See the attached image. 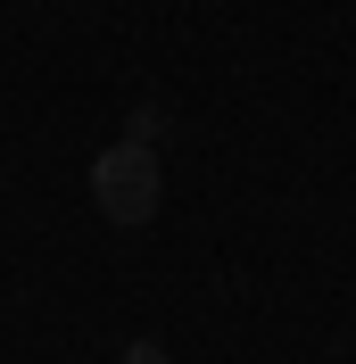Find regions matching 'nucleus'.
<instances>
[{
    "instance_id": "obj_1",
    "label": "nucleus",
    "mask_w": 356,
    "mask_h": 364,
    "mask_svg": "<svg viewBox=\"0 0 356 364\" xmlns=\"http://www.w3.org/2000/svg\"><path fill=\"white\" fill-rule=\"evenodd\" d=\"M157 199H166V166H157V149L116 141V149H100V158H91V207H100L116 232L157 224Z\"/></svg>"
},
{
    "instance_id": "obj_3",
    "label": "nucleus",
    "mask_w": 356,
    "mask_h": 364,
    "mask_svg": "<svg viewBox=\"0 0 356 364\" xmlns=\"http://www.w3.org/2000/svg\"><path fill=\"white\" fill-rule=\"evenodd\" d=\"M116 364H174V356H166V348H157V340H133V348H125V356H116Z\"/></svg>"
},
{
    "instance_id": "obj_2",
    "label": "nucleus",
    "mask_w": 356,
    "mask_h": 364,
    "mask_svg": "<svg viewBox=\"0 0 356 364\" xmlns=\"http://www.w3.org/2000/svg\"><path fill=\"white\" fill-rule=\"evenodd\" d=\"M157 133H166V108H157V100H150V108H133V133H125V141H141V149H157Z\"/></svg>"
}]
</instances>
